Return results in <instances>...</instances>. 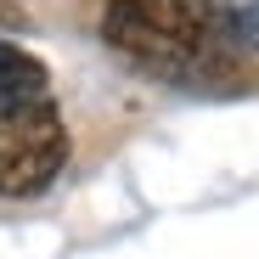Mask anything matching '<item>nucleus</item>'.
<instances>
[{
  "mask_svg": "<svg viewBox=\"0 0 259 259\" xmlns=\"http://www.w3.org/2000/svg\"><path fill=\"white\" fill-rule=\"evenodd\" d=\"M102 39L147 79L192 96L253 91V51L237 39L226 0H107Z\"/></svg>",
  "mask_w": 259,
  "mask_h": 259,
  "instance_id": "f257e3e1",
  "label": "nucleus"
},
{
  "mask_svg": "<svg viewBox=\"0 0 259 259\" xmlns=\"http://www.w3.org/2000/svg\"><path fill=\"white\" fill-rule=\"evenodd\" d=\"M68 147L51 96H0V197H39L68 169Z\"/></svg>",
  "mask_w": 259,
  "mask_h": 259,
  "instance_id": "f03ea898",
  "label": "nucleus"
},
{
  "mask_svg": "<svg viewBox=\"0 0 259 259\" xmlns=\"http://www.w3.org/2000/svg\"><path fill=\"white\" fill-rule=\"evenodd\" d=\"M46 91H51V68L0 34V96H46Z\"/></svg>",
  "mask_w": 259,
  "mask_h": 259,
  "instance_id": "7ed1b4c3",
  "label": "nucleus"
},
{
  "mask_svg": "<svg viewBox=\"0 0 259 259\" xmlns=\"http://www.w3.org/2000/svg\"><path fill=\"white\" fill-rule=\"evenodd\" d=\"M226 17H231L237 39L259 57V0H226Z\"/></svg>",
  "mask_w": 259,
  "mask_h": 259,
  "instance_id": "20e7f679",
  "label": "nucleus"
},
{
  "mask_svg": "<svg viewBox=\"0 0 259 259\" xmlns=\"http://www.w3.org/2000/svg\"><path fill=\"white\" fill-rule=\"evenodd\" d=\"M0 23H6V28H23V12L12 6V0H0Z\"/></svg>",
  "mask_w": 259,
  "mask_h": 259,
  "instance_id": "39448f33",
  "label": "nucleus"
}]
</instances>
